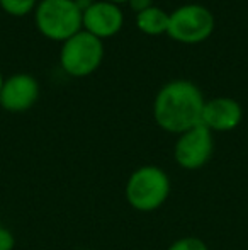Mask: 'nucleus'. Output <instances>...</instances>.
I'll list each match as a JSON object with an SVG mask.
<instances>
[{"instance_id":"1","label":"nucleus","mask_w":248,"mask_h":250,"mask_svg":"<svg viewBox=\"0 0 248 250\" xmlns=\"http://www.w3.org/2000/svg\"><path fill=\"white\" fill-rule=\"evenodd\" d=\"M204 94L194 82L177 79L167 82L153 101L155 123L167 133L180 135L201 125Z\"/></svg>"},{"instance_id":"2","label":"nucleus","mask_w":248,"mask_h":250,"mask_svg":"<svg viewBox=\"0 0 248 250\" xmlns=\"http://www.w3.org/2000/svg\"><path fill=\"white\" fill-rule=\"evenodd\" d=\"M128 204L139 213L162 208L170 196V179L158 165H141L131 172L124 186Z\"/></svg>"},{"instance_id":"3","label":"nucleus","mask_w":248,"mask_h":250,"mask_svg":"<svg viewBox=\"0 0 248 250\" xmlns=\"http://www.w3.org/2000/svg\"><path fill=\"white\" fill-rule=\"evenodd\" d=\"M83 12L75 0H39L34 9V24L50 41L65 43L82 31Z\"/></svg>"},{"instance_id":"4","label":"nucleus","mask_w":248,"mask_h":250,"mask_svg":"<svg viewBox=\"0 0 248 250\" xmlns=\"http://www.w3.org/2000/svg\"><path fill=\"white\" fill-rule=\"evenodd\" d=\"M104 60V41L87 33L78 31L61 43L60 65L73 79H83L95 72Z\"/></svg>"},{"instance_id":"5","label":"nucleus","mask_w":248,"mask_h":250,"mask_svg":"<svg viewBox=\"0 0 248 250\" xmlns=\"http://www.w3.org/2000/svg\"><path fill=\"white\" fill-rule=\"evenodd\" d=\"M214 16L201 3H184L170 12L167 34L182 44H199L211 38Z\"/></svg>"},{"instance_id":"6","label":"nucleus","mask_w":248,"mask_h":250,"mask_svg":"<svg viewBox=\"0 0 248 250\" xmlns=\"http://www.w3.org/2000/svg\"><path fill=\"white\" fill-rule=\"evenodd\" d=\"M212 151H214L212 131L201 123L177 135V142L173 145V158L184 170H199L211 160Z\"/></svg>"},{"instance_id":"7","label":"nucleus","mask_w":248,"mask_h":250,"mask_svg":"<svg viewBox=\"0 0 248 250\" xmlns=\"http://www.w3.org/2000/svg\"><path fill=\"white\" fill-rule=\"evenodd\" d=\"M41 85L31 73H14L3 80L0 90V105L9 112H26L39 99Z\"/></svg>"},{"instance_id":"8","label":"nucleus","mask_w":248,"mask_h":250,"mask_svg":"<svg viewBox=\"0 0 248 250\" xmlns=\"http://www.w3.org/2000/svg\"><path fill=\"white\" fill-rule=\"evenodd\" d=\"M124 12L119 5L111 3L107 0H94L82 17V29L94 34L99 40L113 38L123 29Z\"/></svg>"},{"instance_id":"9","label":"nucleus","mask_w":248,"mask_h":250,"mask_svg":"<svg viewBox=\"0 0 248 250\" xmlns=\"http://www.w3.org/2000/svg\"><path fill=\"white\" fill-rule=\"evenodd\" d=\"M243 119V109L231 97H212L204 102L201 123L212 133H228L238 128Z\"/></svg>"},{"instance_id":"10","label":"nucleus","mask_w":248,"mask_h":250,"mask_svg":"<svg viewBox=\"0 0 248 250\" xmlns=\"http://www.w3.org/2000/svg\"><path fill=\"white\" fill-rule=\"evenodd\" d=\"M170 14L165 12L162 7L152 5L143 12L136 14V27L146 36H160L167 34L169 29Z\"/></svg>"},{"instance_id":"11","label":"nucleus","mask_w":248,"mask_h":250,"mask_svg":"<svg viewBox=\"0 0 248 250\" xmlns=\"http://www.w3.org/2000/svg\"><path fill=\"white\" fill-rule=\"evenodd\" d=\"M39 0H0V9L12 17H24L34 12Z\"/></svg>"},{"instance_id":"12","label":"nucleus","mask_w":248,"mask_h":250,"mask_svg":"<svg viewBox=\"0 0 248 250\" xmlns=\"http://www.w3.org/2000/svg\"><path fill=\"white\" fill-rule=\"evenodd\" d=\"M167 250H209V247L199 237H182L173 244H170Z\"/></svg>"},{"instance_id":"13","label":"nucleus","mask_w":248,"mask_h":250,"mask_svg":"<svg viewBox=\"0 0 248 250\" xmlns=\"http://www.w3.org/2000/svg\"><path fill=\"white\" fill-rule=\"evenodd\" d=\"M16 247V237L5 227H0V250H14Z\"/></svg>"},{"instance_id":"14","label":"nucleus","mask_w":248,"mask_h":250,"mask_svg":"<svg viewBox=\"0 0 248 250\" xmlns=\"http://www.w3.org/2000/svg\"><path fill=\"white\" fill-rule=\"evenodd\" d=\"M128 3L136 14H139V12H143V10L148 9V7H152L153 0H129Z\"/></svg>"},{"instance_id":"15","label":"nucleus","mask_w":248,"mask_h":250,"mask_svg":"<svg viewBox=\"0 0 248 250\" xmlns=\"http://www.w3.org/2000/svg\"><path fill=\"white\" fill-rule=\"evenodd\" d=\"M107 2H111V3H116V5H121V3H128L129 0H107Z\"/></svg>"},{"instance_id":"16","label":"nucleus","mask_w":248,"mask_h":250,"mask_svg":"<svg viewBox=\"0 0 248 250\" xmlns=\"http://www.w3.org/2000/svg\"><path fill=\"white\" fill-rule=\"evenodd\" d=\"M3 80H5V77L2 75V72H0V90H2V85H3Z\"/></svg>"},{"instance_id":"17","label":"nucleus","mask_w":248,"mask_h":250,"mask_svg":"<svg viewBox=\"0 0 248 250\" xmlns=\"http://www.w3.org/2000/svg\"><path fill=\"white\" fill-rule=\"evenodd\" d=\"M76 250H92V249H76Z\"/></svg>"}]
</instances>
